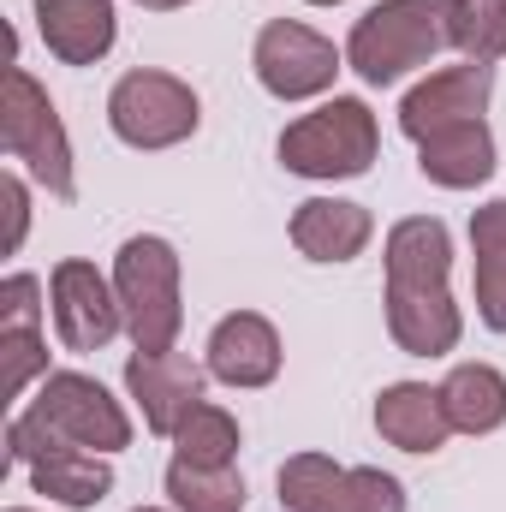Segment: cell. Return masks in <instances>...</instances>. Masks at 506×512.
Segmentation results:
<instances>
[{
  "instance_id": "9",
  "label": "cell",
  "mask_w": 506,
  "mask_h": 512,
  "mask_svg": "<svg viewBox=\"0 0 506 512\" xmlns=\"http://www.w3.org/2000/svg\"><path fill=\"white\" fill-rule=\"evenodd\" d=\"M48 298H54V334L66 340V352H102V346L126 328L120 292L96 274V262L66 256V262L48 274Z\"/></svg>"
},
{
  "instance_id": "7",
  "label": "cell",
  "mask_w": 506,
  "mask_h": 512,
  "mask_svg": "<svg viewBox=\"0 0 506 512\" xmlns=\"http://www.w3.org/2000/svg\"><path fill=\"white\" fill-rule=\"evenodd\" d=\"M54 435H66L72 447H96V453H120L131 441V423L126 411H120V399L108 393V387L96 382V376H78V370H54L42 393H36V405H30Z\"/></svg>"
},
{
  "instance_id": "12",
  "label": "cell",
  "mask_w": 506,
  "mask_h": 512,
  "mask_svg": "<svg viewBox=\"0 0 506 512\" xmlns=\"http://www.w3.org/2000/svg\"><path fill=\"white\" fill-rule=\"evenodd\" d=\"M209 376L227 387H268L280 376V334L268 316L233 310L209 334Z\"/></svg>"
},
{
  "instance_id": "19",
  "label": "cell",
  "mask_w": 506,
  "mask_h": 512,
  "mask_svg": "<svg viewBox=\"0 0 506 512\" xmlns=\"http://www.w3.org/2000/svg\"><path fill=\"white\" fill-rule=\"evenodd\" d=\"M167 495L179 512H239L245 507V477L233 465H191L173 459L167 465Z\"/></svg>"
},
{
  "instance_id": "31",
  "label": "cell",
  "mask_w": 506,
  "mask_h": 512,
  "mask_svg": "<svg viewBox=\"0 0 506 512\" xmlns=\"http://www.w3.org/2000/svg\"><path fill=\"white\" fill-rule=\"evenodd\" d=\"M6 512H30V507H6Z\"/></svg>"
},
{
  "instance_id": "10",
  "label": "cell",
  "mask_w": 506,
  "mask_h": 512,
  "mask_svg": "<svg viewBox=\"0 0 506 512\" xmlns=\"http://www.w3.org/2000/svg\"><path fill=\"white\" fill-rule=\"evenodd\" d=\"M489 96H495V72H489V66H477V60H465V66H441V72H429V78L405 96V108H399V131L423 143L429 131H441V126L483 120Z\"/></svg>"
},
{
  "instance_id": "4",
  "label": "cell",
  "mask_w": 506,
  "mask_h": 512,
  "mask_svg": "<svg viewBox=\"0 0 506 512\" xmlns=\"http://www.w3.org/2000/svg\"><path fill=\"white\" fill-rule=\"evenodd\" d=\"M376 149V114L358 96H334L328 108L280 131V167L298 179H358V173H370Z\"/></svg>"
},
{
  "instance_id": "8",
  "label": "cell",
  "mask_w": 506,
  "mask_h": 512,
  "mask_svg": "<svg viewBox=\"0 0 506 512\" xmlns=\"http://www.w3.org/2000/svg\"><path fill=\"white\" fill-rule=\"evenodd\" d=\"M251 66H256V78H262L268 96H280V102H304V96L334 90L340 54H334V42L316 36L310 24L274 18V24H262V36H256Z\"/></svg>"
},
{
  "instance_id": "5",
  "label": "cell",
  "mask_w": 506,
  "mask_h": 512,
  "mask_svg": "<svg viewBox=\"0 0 506 512\" xmlns=\"http://www.w3.org/2000/svg\"><path fill=\"white\" fill-rule=\"evenodd\" d=\"M0 143H6L12 161L30 167L36 185H48L54 197H78L66 126H60L48 90H42L24 66H6V84H0Z\"/></svg>"
},
{
  "instance_id": "23",
  "label": "cell",
  "mask_w": 506,
  "mask_h": 512,
  "mask_svg": "<svg viewBox=\"0 0 506 512\" xmlns=\"http://www.w3.org/2000/svg\"><path fill=\"white\" fill-rule=\"evenodd\" d=\"M48 370V352H42V328H6L0 334V393L18 399L30 376Z\"/></svg>"
},
{
  "instance_id": "21",
  "label": "cell",
  "mask_w": 506,
  "mask_h": 512,
  "mask_svg": "<svg viewBox=\"0 0 506 512\" xmlns=\"http://www.w3.org/2000/svg\"><path fill=\"white\" fill-rule=\"evenodd\" d=\"M453 48H465V60L477 66H495L506 54V0H459Z\"/></svg>"
},
{
  "instance_id": "24",
  "label": "cell",
  "mask_w": 506,
  "mask_h": 512,
  "mask_svg": "<svg viewBox=\"0 0 506 512\" xmlns=\"http://www.w3.org/2000/svg\"><path fill=\"white\" fill-rule=\"evenodd\" d=\"M477 316L506 334V251H477Z\"/></svg>"
},
{
  "instance_id": "28",
  "label": "cell",
  "mask_w": 506,
  "mask_h": 512,
  "mask_svg": "<svg viewBox=\"0 0 506 512\" xmlns=\"http://www.w3.org/2000/svg\"><path fill=\"white\" fill-rule=\"evenodd\" d=\"M137 6H149V12H179V6H191V0H137Z\"/></svg>"
},
{
  "instance_id": "11",
  "label": "cell",
  "mask_w": 506,
  "mask_h": 512,
  "mask_svg": "<svg viewBox=\"0 0 506 512\" xmlns=\"http://www.w3.org/2000/svg\"><path fill=\"white\" fill-rule=\"evenodd\" d=\"M126 387L155 435H179V423L203 405V370L179 352H131Z\"/></svg>"
},
{
  "instance_id": "13",
  "label": "cell",
  "mask_w": 506,
  "mask_h": 512,
  "mask_svg": "<svg viewBox=\"0 0 506 512\" xmlns=\"http://www.w3.org/2000/svg\"><path fill=\"white\" fill-rule=\"evenodd\" d=\"M376 429H381V441L399 447V453H435V447H447L453 417L441 405V387L393 382V387H381V399H376Z\"/></svg>"
},
{
  "instance_id": "15",
  "label": "cell",
  "mask_w": 506,
  "mask_h": 512,
  "mask_svg": "<svg viewBox=\"0 0 506 512\" xmlns=\"http://www.w3.org/2000/svg\"><path fill=\"white\" fill-rule=\"evenodd\" d=\"M370 233H376L370 209L346 203V197H310L292 209V245L310 262H352L370 245Z\"/></svg>"
},
{
  "instance_id": "27",
  "label": "cell",
  "mask_w": 506,
  "mask_h": 512,
  "mask_svg": "<svg viewBox=\"0 0 506 512\" xmlns=\"http://www.w3.org/2000/svg\"><path fill=\"white\" fill-rule=\"evenodd\" d=\"M471 245L477 251H506V197L471 215Z\"/></svg>"
},
{
  "instance_id": "29",
  "label": "cell",
  "mask_w": 506,
  "mask_h": 512,
  "mask_svg": "<svg viewBox=\"0 0 506 512\" xmlns=\"http://www.w3.org/2000/svg\"><path fill=\"white\" fill-rule=\"evenodd\" d=\"M310 6H340V0H310Z\"/></svg>"
},
{
  "instance_id": "17",
  "label": "cell",
  "mask_w": 506,
  "mask_h": 512,
  "mask_svg": "<svg viewBox=\"0 0 506 512\" xmlns=\"http://www.w3.org/2000/svg\"><path fill=\"white\" fill-rule=\"evenodd\" d=\"M441 405L453 417V429L465 435H489L506 423V376L489 364H459L447 382H441Z\"/></svg>"
},
{
  "instance_id": "18",
  "label": "cell",
  "mask_w": 506,
  "mask_h": 512,
  "mask_svg": "<svg viewBox=\"0 0 506 512\" xmlns=\"http://www.w3.org/2000/svg\"><path fill=\"white\" fill-rule=\"evenodd\" d=\"M30 483H36V495H48L60 507H96L114 489V471H108L102 453L66 447V453H48L42 465H30Z\"/></svg>"
},
{
  "instance_id": "14",
  "label": "cell",
  "mask_w": 506,
  "mask_h": 512,
  "mask_svg": "<svg viewBox=\"0 0 506 512\" xmlns=\"http://www.w3.org/2000/svg\"><path fill=\"white\" fill-rule=\"evenodd\" d=\"M36 30L54 60L96 66L114 48V0H36Z\"/></svg>"
},
{
  "instance_id": "16",
  "label": "cell",
  "mask_w": 506,
  "mask_h": 512,
  "mask_svg": "<svg viewBox=\"0 0 506 512\" xmlns=\"http://www.w3.org/2000/svg\"><path fill=\"white\" fill-rule=\"evenodd\" d=\"M417 149H423L417 155L423 179H435L447 191H471V185H483L495 173V131L483 126V120H459V126L429 131Z\"/></svg>"
},
{
  "instance_id": "25",
  "label": "cell",
  "mask_w": 506,
  "mask_h": 512,
  "mask_svg": "<svg viewBox=\"0 0 506 512\" xmlns=\"http://www.w3.org/2000/svg\"><path fill=\"white\" fill-rule=\"evenodd\" d=\"M42 322V280L36 274H12L0 286V334L6 328H36Z\"/></svg>"
},
{
  "instance_id": "3",
  "label": "cell",
  "mask_w": 506,
  "mask_h": 512,
  "mask_svg": "<svg viewBox=\"0 0 506 512\" xmlns=\"http://www.w3.org/2000/svg\"><path fill=\"white\" fill-rule=\"evenodd\" d=\"M114 292L126 310V334L137 352H173L185 304H179V251L155 233L126 239L114 256Z\"/></svg>"
},
{
  "instance_id": "26",
  "label": "cell",
  "mask_w": 506,
  "mask_h": 512,
  "mask_svg": "<svg viewBox=\"0 0 506 512\" xmlns=\"http://www.w3.org/2000/svg\"><path fill=\"white\" fill-rule=\"evenodd\" d=\"M0 203H6V251H18L24 221H30V197H24V179H18V173L0 179Z\"/></svg>"
},
{
  "instance_id": "6",
  "label": "cell",
  "mask_w": 506,
  "mask_h": 512,
  "mask_svg": "<svg viewBox=\"0 0 506 512\" xmlns=\"http://www.w3.org/2000/svg\"><path fill=\"white\" fill-rule=\"evenodd\" d=\"M197 120H203L197 90L173 72H149V66L126 72L108 96V126L131 149H173L197 131Z\"/></svg>"
},
{
  "instance_id": "2",
  "label": "cell",
  "mask_w": 506,
  "mask_h": 512,
  "mask_svg": "<svg viewBox=\"0 0 506 512\" xmlns=\"http://www.w3.org/2000/svg\"><path fill=\"white\" fill-rule=\"evenodd\" d=\"M453 30H459V0H381L352 24L346 66L364 84H399L411 66L453 48Z\"/></svg>"
},
{
  "instance_id": "30",
  "label": "cell",
  "mask_w": 506,
  "mask_h": 512,
  "mask_svg": "<svg viewBox=\"0 0 506 512\" xmlns=\"http://www.w3.org/2000/svg\"><path fill=\"white\" fill-rule=\"evenodd\" d=\"M137 512H161V507H137Z\"/></svg>"
},
{
  "instance_id": "20",
  "label": "cell",
  "mask_w": 506,
  "mask_h": 512,
  "mask_svg": "<svg viewBox=\"0 0 506 512\" xmlns=\"http://www.w3.org/2000/svg\"><path fill=\"white\" fill-rule=\"evenodd\" d=\"M173 459H191V465H233V453H239V423H233V411H221V405H197L185 423H179V435H173Z\"/></svg>"
},
{
  "instance_id": "1",
  "label": "cell",
  "mask_w": 506,
  "mask_h": 512,
  "mask_svg": "<svg viewBox=\"0 0 506 512\" xmlns=\"http://www.w3.org/2000/svg\"><path fill=\"white\" fill-rule=\"evenodd\" d=\"M453 239L435 215H411L387 233V334L411 358H441L459 346V304L447 292Z\"/></svg>"
},
{
  "instance_id": "22",
  "label": "cell",
  "mask_w": 506,
  "mask_h": 512,
  "mask_svg": "<svg viewBox=\"0 0 506 512\" xmlns=\"http://www.w3.org/2000/svg\"><path fill=\"white\" fill-rule=\"evenodd\" d=\"M328 512H405V489L376 465H352V471H340Z\"/></svg>"
}]
</instances>
